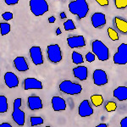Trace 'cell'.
Wrapping results in <instances>:
<instances>
[{"label":"cell","instance_id":"38","mask_svg":"<svg viewBox=\"0 0 127 127\" xmlns=\"http://www.w3.org/2000/svg\"><path fill=\"white\" fill-rule=\"evenodd\" d=\"M61 33H62V32H61V30L59 29V28H58V29L56 30V34L57 35H60Z\"/></svg>","mask_w":127,"mask_h":127},{"label":"cell","instance_id":"34","mask_svg":"<svg viewBox=\"0 0 127 127\" xmlns=\"http://www.w3.org/2000/svg\"><path fill=\"white\" fill-rule=\"evenodd\" d=\"M120 126L121 127H127V117L123 118L120 121Z\"/></svg>","mask_w":127,"mask_h":127},{"label":"cell","instance_id":"5","mask_svg":"<svg viewBox=\"0 0 127 127\" xmlns=\"http://www.w3.org/2000/svg\"><path fill=\"white\" fill-rule=\"evenodd\" d=\"M22 104V99L20 97L16 98L14 101V111L12 113V118L18 126L25 125V112L20 109V106Z\"/></svg>","mask_w":127,"mask_h":127},{"label":"cell","instance_id":"11","mask_svg":"<svg viewBox=\"0 0 127 127\" xmlns=\"http://www.w3.org/2000/svg\"><path fill=\"white\" fill-rule=\"evenodd\" d=\"M92 24L94 28H101L106 25V16L104 14L97 12L92 16Z\"/></svg>","mask_w":127,"mask_h":127},{"label":"cell","instance_id":"23","mask_svg":"<svg viewBox=\"0 0 127 127\" xmlns=\"http://www.w3.org/2000/svg\"><path fill=\"white\" fill-rule=\"evenodd\" d=\"M72 61L74 64H82L83 61V57L81 54H79L78 52H75L74 51L72 53Z\"/></svg>","mask_w":127,"mask_h":127},{"label":"cell","instance_id":"2","mask_svg":"<svg viewBox=\"0 0 127 127\" xmlns=\"http://www.w3.org/2000/svg\"><path fill=\"white\" fill-rule=\"evenodd\" d=\"M93 53L100 61H107L109 59V50L102 41L95 40L92 43Z\"/></svg>","mask_w":127,"mask_h":127},{"label":"cell","instance_id":"28","mask_svg":"<svg viewBox=\"0 0 127 127\" xmlns=\"http://www.w3.org/2000/svg\"><path fill=\"white\" fill-rule=\"evenodd\" d=\"M115 7L119 9H126L127 7V0H114Z\"/></svg>","mask_w":127,"mask_h":127},{"label":"cell","instance_id":"35","mask_svg":"<svg viewBox=\"0 0 127 127\" xmlns=\"http://www.w3.org/2000/svg\"><path fill=\"white\" fill-rule=\"evenodd\" d=\"M55 20H56V18H55L54 16H51V17H49V18H48V22H49L50 24L54 23Z\"/></svg>","mask_w":127,"mask_h":127},{"label":"cell","instance_id":"20","mask_svg":"<svg viewBox=\"0 0 127 127\" xmlns=\"http://www.w3.org/2000/svg\"><path fill=\"white\" fill-rule=\"evenodd\" d=\"M114 24L116 28L123 34H127V21L120 17H114Z\"/></svg>","mask_w":127,"mask_h":127},{"label":"cell","instance_id":"1","mask_svg":"<svg viewBox=\"0 0 127 127\" xmlns=\"http://www.w3.org/2000/svg\"><path fill=\"white\" fill-rule=\"evenodd\" d=\"M69 10L71 14L76 15L79 19H84L87 17L89 7L86 0H75L69 3Z\"/></svg>","mask_w":127,"mask_h":127},{"label":"cell","instance_id":"27","mask_svg":"<svg viewBox=\"0 0 127 127\" xmlns=\"http://www.w3.org/2000/svg\"><path fill=\"white\" fill-rule=\"evenodd\" d=\"M64 27L65 31H72V30H75V28H76L72 20H66V21L64 23Z\"/></svg>","mask_w":127,"mask_h":127},{"label":"cell","instance_id":"22","mask_svg":"<svg viewBox=\"0 0 127 127\" xmlns=\"http://www.w3.org/2000/svg\"><path fill=\"white\" fill-rule=\"evenodd\" d=\"M92 103L95 107H99L103 103V97L102 95H93L91 96Z\"/></svg>","mask_w":127,"mask_h":127},{"label":"cell","instance_id":"26","mask_svg":"<svg viewBox=\"0 0 127 127\" xmlns=\"http://www.w3.org/2000/svg\"><path fill=\"white\" fill-rule=\"evenodd\" d=\"M31 126H36L38 125L43 124L44 120L42 117H31Z\"/></svg>","mask_w":127,"mask_h":127},{"label":"cell","instance_id":"21","mask_svg":"<svg viewBox=\"0 0 127 127\" xmlns=\"http://www.w3.org/2000/svg\"><path fill=\"white\" fill-rule=\"evenodd\" d=\"M8 101H7V97L5 96L1 95L0 96V113H5L8 111Z\"/></svg>","mask_w":127,"mask_h":127},{"label":"cell","instance_id":"17","mask_svg":"<svg viewBox=\"0 0 127 127\" xmlns=\"http://www.w3.org/2000/svg\"><path fill=\"white\" fill-rule=\"evenodd\" d=\"M14 65H15V69L20 72L27 71L29 69L28 64L24 57H16L14 59Z\"/></svg>","mask_w":127,"mask_h":127},{"label":"cell","instance_id":"39","mask_svg":"<svg viewBox=\"0 0 127 127\" xmlns=\"http://www.w3.org/2000/svg\"><path fill=\"white\" fill-rule=\"evenodd\" d=\"M97 127H107V125L106 124H100V125H98Z\"/></svg>","mask_w":127,"mask_h":127},{"label":"cell","instance_id":"10","mask_svg":"<svg viewBox=\"0 0 127 127\" xmlns=\"http://www.w3.org/2000/svg\"><path fill=\"white\" fill-rule=\"evenodd\" d=\"M67 43L70 48H83L86 46L85 37L83 36H69L67 38Z\"/></svg>","mask_w":127,"mask_h":127},{"label":"cell","instance_id":"16","mask_svg":"<svg viewBox=\"0 0 127 127\" xmlns=\"http://www.w3.org/2000/svg\"><path fill=\"white\" fill-rule=\"evenodd\" d=\"M28 102V107L31 110H36L42 108V99L37 97V96H32L29 97L27 99Z\"/></svg>","mask_w":127,"mask_h":127},{"label":"cell","instance_id":"14","mask_svg":"<svg viewBox=\"0 0 127 127\" xmlns=\"http://www.w3.org/2000/svg\"><path fill=\"white\" fill-rule=\"evenodd\" d=\"M78 112L81 117H88L93 114V108H92L87 100H83L79 106Z\"/></svg>","mask_w":127,"mask_h":127},{"label":"cell","instance_id":"29","mask_svg":"<svg viewBox=\"0 0 127 127\" xmlns=\"http://www.w3.org/2000/svg\"><path fill=\"white\" fill-rule=\"evenodd\" d=\"M105 108L107 110V112H113L117 108V104H116L114 102H108V103L106 104Z\"/></svg>","mask_w":127,"mask_h":127},{"label":"cell","instance_id":"25","mask_svg":"<svg viewBox=\"0 0 127 127\" xmlns=\"http://www.w3.org/2000/svg\"><path fill=\"white\" fill-rule=\"evenodd\" d=\"M108 34L109 38L112 41H118L119 40V34L116 32V31H114L113 28L108 27Z\"/></svg>","mask_w":127,"mask_h":127},{"label":"cell","instance_id":"7","mask_svg":"<svg viewBox=\"0 0 127 127\" xmlns=\"http://www.w3.org/2000/svg\"><path fill=\"white\" fill-rule=\"evenodd\" d=\"M114 63L115 64L124 65L127 64V43H121L118 47L116 54L114 55Z\"/></svg>","mask_w":127,"mask_h":127},{"label":"cell","instance_id":"37","mask_svg":"<svg viewBox=\"0 0 127 127\" xmlns=\"http://www.w3.org/2000/svg\"><path fill=\"white\" fill-rule=\"evenodd\" d=\"M60 18L61 19H65V18H66V14H65L64 12H62V13L60 14Z\"/></svg>","mask_w":127,"mask_h":127},{"label":"cell","instance_id":"12","mask_svg":"<svg viewBox=\"0 0 127 127\" xmlns=\"http://www.w3.org/2000/svg\"><path fill=\"white\" fill-rule=\"evenodd\" d=\"M5 85L9 88H15L19 86V78L13 72H6L4 74Z\"/></svg>","mask_w":127,"mask_h":127},{"label":"cell","instance_id":"32","mask_svg":"<svg viewBox=\"0 0 127 127\" xmlns=\"http://www.w3.org/2000/svg\"><path fill=\"white\" fill-rule=\"evenodd\" d=\"M7 5H15L19 3V0H4Z\"/></svg>","mask_w":127,"mask_h":127},{"label":"cell","instance_id":"4","mask_svg":"<svg viewBox=\"0 0 127 127\" xmlns=\"http://www.w3.org/2000/svg\"><path fill=\"white\" fill-rule=\"evenodd\" d=\"M29 5L31 11L35 16L43 15L49 9L46 0H30Z\"/></svg>","mask_w":127,"mask_h":127},{"label":"cell","instance_id":"30","mask_svg":"<svg viewBox=\"0 0 127 127\" xmlns=\"http://www.w3.org/2000/svg\"><path fill=\"white\" fill-rule=\"evenodd\" d=\"M95 58H96V55L93 54V53H87V55H86V59H87V61L89 63H92L95 60Z\"/></svg>","mask_w":127,"mask_h":127},{"label":"cell","instance_id":"33","mask_svg":"<svg viewBox=\"0 0 127 127\" xmlns=\"http://www.w3.org/2000/svg\"><path fill=\"white\" fill-rule=\"evenodd\" d=\"M96 2L100 6H108V0H96Z\"/></svg>","mask_w":127,"mask_h":127},{"label":"cell","instance_id":"15","mask_svg":"<svg viewBox=\"0 0 127 127\" xmlns=\"http://www.w3.org/2000/svg\"><path fill=\"white\" fill-rule=\"evenodd\" d=\"M52 106L54 111H64L66 109V102L60 97H54L52 98Z\"/></svg>","mask_w":127,"mask_h":127},{"label":"cell","instance_id":"6","mask_svg":"<svg viewBox=\"0 0 127 127\" xmlns=\"http://www.w3.org/2000/svg\"><path fill=\"white\" fill-rule=\"evenodd\" d=\"M48 59L52 63H59L63 59L62 51L59 44H51L48 46L47 49Z\"/></svg>","mask_w":127,"mask_h":127},{"label":"cell","instance_id":"18","mask_svg":"<svg viewBox=\"0 0 127 127\" xmlns=\"http://www.w3.org/2000/svg\"><path fill=\"white\" fill-rule=\"evenodd\" d=\"M74 76L80 81H86L87 78L88 70L86 66H77L73 69Z\"/></svg>","mask_w":127,"mask_h":127},{"label":"cell","instance_id":"13","mask_svg":"<svg viewBox=\"0 0 127 127\" xmlns=\"http://www.w3.org/2000/svg\"><path fill=\"white\" fill-rule=\"evenodd\" d=\"M42 81L36 78H26L24 81V89L25 90H30V89H42Z\"/></svg>","mask_w":127,"mask_h":127},{"label":"cell","instance_id":"19","mask_svg":"<svg viewBox=\"0 0 127 127\" xmlns=\"http://www.w3.org/2000/svg\"><path fill=\"white\" fill-rule=\"evenodd\" d=\"M114 97L117 98L119 101H126L127 100V87H119L114 91Z\"/></svg>","mask_w":127,"mask_h":127},{"label":"cell","instance_id":"9","mask_svg":"<svg viewBox=\"0 0 127 127\" xmlns=\"http://www.w3.org/2000/svg\"><path fill=\"white\" fill-rule=\"evenodd\" d=\"M93 83L96 86H104L108 83L107 74L103 69H95L93 74Z\"/></svg>","mask_w":127,"mask_h":127},{"label":"cell","instance_id":"3","mask_svg":"<svg viewBox=\"0 0 127 127\" xmlns=\"http://www.w3.org/2000/svg\"><path fill=\"white\" fill-rule=\"evenodd\" d=\"M59 91L68 95H78L82 91V87L71 81H64L59 84Z\"/></svg>","mask_w":127,"mask_h":127},{"label":"cell","instance_id":"8","mask_svg":"<svg viewBox=\"0 0 127 127\" xmlns=\"http://www.w3.org/2000/svg\"><path fill=\"white\" fill-rule=\"evenodd\" d=\"M30 55L32 59V62L35 65H40L43 64V57H42V49L38 46H33L30 48Z\"/></svg>","mask_w":127,"mask_h":127},{"label":"cell","instance_id":"24","mask_svg":"<svg viewBox=\"0 0 127 127\" xmlns=\"http://www.w3.org/2000/svg\"><path fill=\"white\" fill-rule=\"evenodd\" d=\"M1 35L2 36H5V35L9 34L11 31V26L9 23H1Z\"/></svg>","mask_w":127,"mask_h":127},{"label":"cell","instance_id":"31","mask_svg":"<svg viewBox=\"0 0 127 127\" xmlns=\"http://www.w3.org/2000/svg\"><path fill=\"white\" fill-rule=\"evenodd\" d=\"M2 17H3V19L4 20H10L13 19L14 15L11 12H4V13L2 15Z\"/></svg>","mask_w":127,"mask_h":127},{"label":"cell","instance_id":"36","mask_svg":"<svg viewBox=\"0 0 127 127\" xmlns=\"http://www.w3.org/2000/svg\"><path fill=\"white\" fill-rule=\"evenodd\" d=\"M0 127H11V125L9 123H3V124L0 125Z\"/></svg>","mask_w":127,"mask_h":127}]
</instances>
